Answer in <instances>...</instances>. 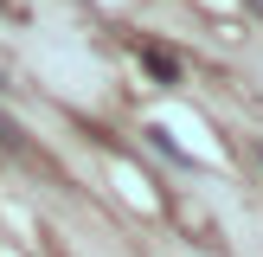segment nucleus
I'll return each instance as SVG.
<instances>
[{
  "label": "nucleus",
  "instance_id": "nucleus-1",
  "mask_svg": "<svg viewBox=\"0 0 263 257\" xmlns=\"http://www.w3.org/2000/svg\"><path fill=\"white\" fill-rule=\"evenodd\" d=\"M141 64H148V77H161V84H180V58L167 45H141Z\"/></svg>",
  "mask_w": 263,
  "mask_h": 257
}]
</instances>
